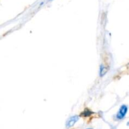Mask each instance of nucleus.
<instances>
[{"instance_id": "nucleus-4", "label": "nucleus", "mask_w": 129, "mask_h": 129, "mask_svg": "<svg viewBox=\"0 0 129 129\" xmlns=\"http://www.w3.org/2000/svg\"><path fill=\"white\" fill-rule=\"evenodd\" d=\"M93 114H94V112H92L90 109L88 108H86L83 112L81 113L80 116L83 117H89L91 115H92Z\"/></svg>"}, {"instance_id": "nucleus-6", "label": "nucleus", "mask_w": 129, "mask_h": 129, "mask_svg": "<svg viewBox=\"0 0 129 129\" xmlns=\"http://www.w3.org/2000/svg\"><path fill=\"white\" fill-rule=\"evenodd\" d=\"M50 1H52V0H50Z\"/></svg>"}, {"instance_id": "nucleus-2", "label": "nucleus", "mask_w": 129, "mask_h": 129, "mask_svg": "<svg viewBox=\"0 0 129 129\" xmlns=\"http://www.w3.org/2000/svg\"><path fill=\"white\" fill-rule=\"evenodd\" d=\"M79 120V117L78 115H73L68 118L66 123V127L67 128H70L73 127L76 124L77 122Z\"/></svg>"}, {"instance_id": "nucleus-1", "label": "nucleus", "mask_w": 129, "mask_h": 129, "mask_svg": "<svg viewBox=\"0 0 129 129\" xmlns=\"http://www.w3.org/2000/svg\"><path fill=\"white\" fill-rule=\"evenodd\" d=\"M128 112V106L126 105H122L116 114V118L118 120H123L125 117Z\"/></svg>"}, {"instance_id": "nucleus-5", "label": "nucleus", "mask_w": 129, "mask_h": 129, "mask_svg": "<svg viewBox=\"0 0 129 129\" xmlns=\"http://www.w3.org/2000/svg\"><path fill=\"white\" fill-rule=\"evenodd\" d=\"M86 129H93V128H86Z\"/></svg>"}, {"instance_id": "nucleus-3", "label": "nucleus", "mask_w": 129, "mask_h": 129, "mask_svg": "<svg viewBox=\"0 0 129 129\" xmlns=\"http://www.w3.org/2000/svg\"><path fill=\"white\" fill-rule=\"evenodd\" d=\"M108 71V67L105 64H102L100 66L99 69V75L101 78H103V76L106 75Z\"/></svg>"}]
</instances>
